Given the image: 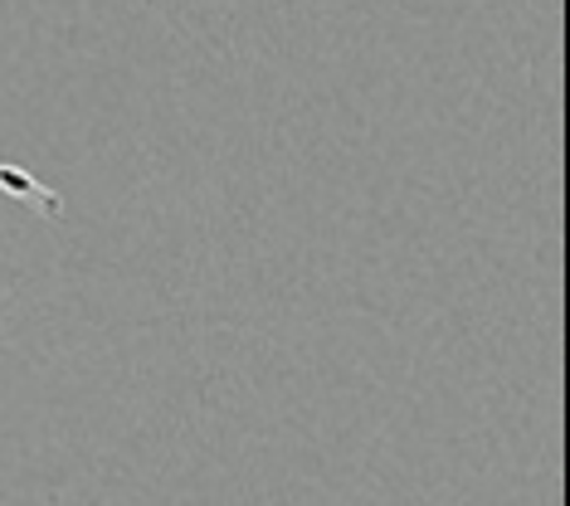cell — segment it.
Segmentation results:
<instances>
[{
  "label": "cell",
  "mask_w": 570,
  "mask_h": 506,
  "mask_svg": "<svg viewBox=\"0 0 570 506\" xmlns=\"http://www.w3.org/2000/svg\"><path fill=\"white\" fill-rule=\"evenodd\" d=\"M0 186H6L10 195H20L24 205H40L45 215H59V210H63V200H59V195H55V190H45L35 176H24L20 166H0Z\"/></svg>",
  "instance_id": "cell-1"
}]
</instances>
